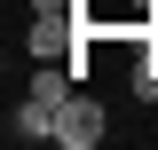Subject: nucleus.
Returning <instances> with one entry per match:
<instances>
[{
    "label": "nucleus",
    "instance_id": "obj_1",
    "mask_svg": "<svg viewBox=\"0 0 158 150\" xmlns=\"http://www.w3.org/2000/svg\"><path fill=\"white\" fill-rule=\"evenodd\" d=\"M103 142H111V111H103L95 87H79L56 111V150H103Z\"/></svg>",
    "mask_w": 158,
    "mask_h": 150
},
{
    "label": "nucleus",
    "instance_id": "obj_2",
    "mask_svg": "<svg viewBox=\"0 0 158 150\" xmlns=\"http://www.w3.org/2000/svg\"><path fill=\"white\" fill-rule=\"evenodd\" d=\"M8 142H56V111L32 103V95H16L8 103Z\"/></svg>",
    "mask_w": 158,
    "mask_h": 150
},
{
    "label": "nucleus",
    "instance_id": "obj_3",
    "mask_svg": "<svg viewBox=\"0 0 158 150\" xmlns=\"http://www.w3.org/2000/svg\"><path fill=\"white\" fill-rule=\"evenodd\" d=\"M127 87H135V103H158V56L135 40V71H127Z\"/></svg>",
    "mask_w": 158,
    "mask_h": 150
}]
</instances>
